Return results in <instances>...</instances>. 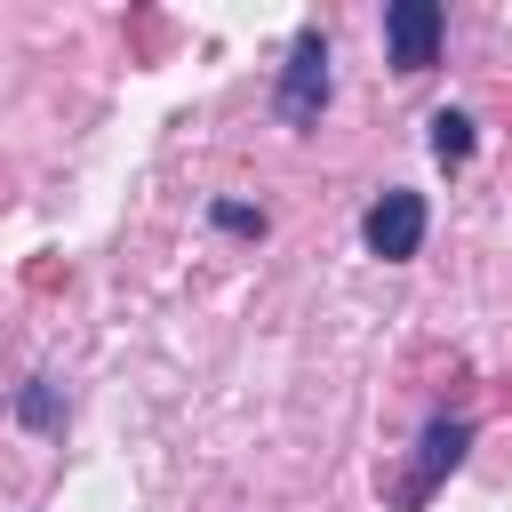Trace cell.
Instances as JSON below:
<instances>
[{
    "label": "cell",
    "instance_id": "3",
    "mask_svg": "<svg viewBox=\"0 0 512 512\" xmlns=\"http://www.w3.org/2000/svg\"><path fill=\"white\" fill-rule=\"evenodd\" d=\"M424 224H432L424 192L392 184V192H376V200H368V216H360V240H368V256H384V264H408V256L424 248Z\"/></svg>",
    "mask_w": 512,
    "mask_h": 512
},
{
    "label": "cell",
    "instance_id": "5",
    "mask_svg": "<svg viewBox=\"0 0 512 512\" xmlns=\"http://www.w3.org/2000/svg\"><path fill=\"white\" fill-rule=\"evenodd\" d=\"M432 160L440 168H464L472 160V120L464 112H432Z\"/></svg>",
    "mask_w": 512,
    "mask_h": 512
},
{
    "label": "cell",
    "instance_id": "6",
    "mask_svg": "<svg viewBox=\"0 0 512 512\" xmlns=\"http://www.w3.org/2000/svg\"><path fill=\"white\" fill-rule=\"evenodd\" d=\"M16 416H24V424H56V384L40 376V384H32L24 400H16Z\"/></svg>",
    "mask_w": 512,
    "mask_h": 512
},
{
    "label": "cell",
    "instance_id": "1",
    "mask_svg": "<svg viewBox=\"0 0 512 512\" xmlns=\"http://www.w3.org/2000/svg\"><path fill=\"white\" fill-rule=\"evenodd\" d=\"M328 88H336V72H328V40H320V24H304V32L288 40V64H280L272 112H280L288 128H312V120L328 112Z\"/></svg>",
    "mask_w": 512,
    "mask_h": 512
},
{
    "label": "cell",
    "instance_id": "7",
    "mask_svg": "<svg viewBox=\"0 0 512 512\" xmlns=\"http://www.w3.org/2000/svg\"><path fill=\"white\" fill-rule=\"evenodd\" d=\"M208 216H216L224 232H264V208H240V200H216Z\"/></svg>",
    "mask_w": 512,
    "mask_h": 512
},
{
    "label": "cell",
    "instance_id": "4",
    "mask_svg": "<svg viewBox=\"0 0 512 512\" xmlns=\"http://www.w3.org/2000/svg\"><path fill=\"white\" fill-rule=\"evenodd\" d=\"M440 32H448L440 0H392L384 8V56H392V72H424L440 56Z\"/></svg>",
    "mask_w": 512,
    "mask_h": 512
},
{
    "label": "cell",
    "instance_id": "2",
    "mask_svg": "<svg viewBox=\"0 0 512 512\" xmlns=\"http://www.w3.org/2000/svg\"><path fill=\"white\" fill-rule=\"evenodd\" d=\"M464 448H472V424H464V416H432V424L416 432V464L392 480V512H424L432 488L464 464Z\"/></svg>",
    "mask_w": 512,
    "mask_h": 512
}]
</instances>
